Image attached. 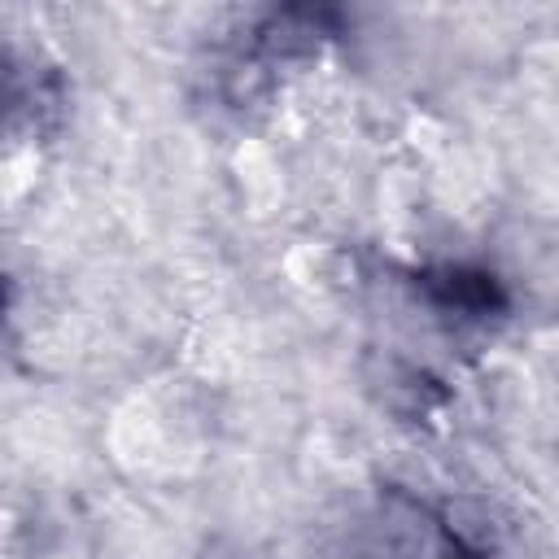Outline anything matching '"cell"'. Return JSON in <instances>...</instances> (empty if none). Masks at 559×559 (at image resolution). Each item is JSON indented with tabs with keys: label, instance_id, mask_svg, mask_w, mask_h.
<instances>
[{
	"label": "cell",
	"instance_id": "cell-1",
	"mask_svg": "<svg viewBox=\"0 0 559 559\" xmlns=\"http://www.w3.org/2000/svg\"><path fill=\"white\" fill-rule=\"evenodd\" d=\"M437 288L459 310H489V297H493V284L485 275H463V271H445L437 280Z\"/></svg>",
	"mask_w": 559,
	"mask_h": 559
}]
</instances>
